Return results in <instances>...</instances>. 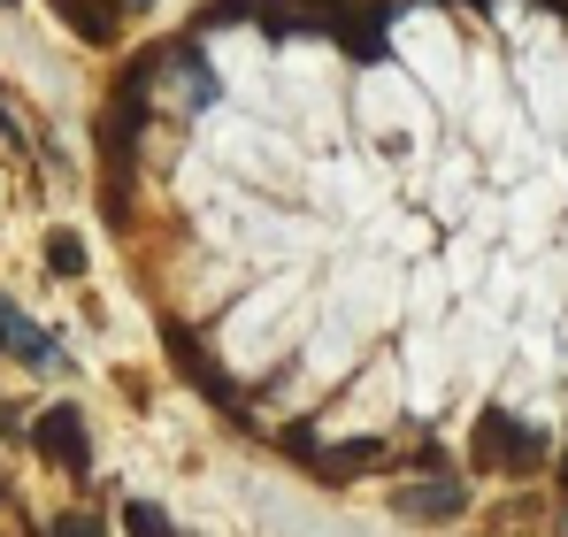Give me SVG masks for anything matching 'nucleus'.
I'll list each match as a JSON object with an SVG mask.
<instances>
[{
  "instance_id": "nucleus-5",
  "label": "nucleus",
  "mask_w": 568,
  "mask_h": 537,
  "mask_svg": "<svg viewBox=\"0 0 568 537\" xmlns=\"http://www.w3.org/2000/svg\"><path fill=\"white\" fill-rule=\"evenodd\" d=\"M331 31H338V47L362 54V62H377V54H384V16H369V8H338Z\"/></svg>"
},
{
  "instance_id": "nucleus-15",
  "label": "nucleus",
  "mask_w": 568,
  "mask_h": 537,
  "mask_svg": "<svg viewBox=\"0 0 568 537\" xmlns=\"http://www.w3.org/2000/svg\"><path fill=\"white\" fill-rule=\"evenodd\" d=\"M0 315H8V307H0Z\"/></svg>"
},
{
  "instance_id": "nucleus-12",
  "label": "nucleus",
  "mask_w": 568,
  "mask_h": 537,
  "mask_svg": "<svg viewBox=\"0 0 568 537\" xmlns=\"http://www.w3.org/2000/svg\"><path fill=\"white\" fill-rule=\"evenodd\" d=\"M0 507H8V484H0Z\"/></svg>"
},
{
  "instance_id": "nucleus-14",
  "label": "nucleus",
  "mask_w": 568,
  "mask_h": 537,
  "mask_svg": "<svg viewBox=\"0 0 568 537\" xmlns=\"http://www.w3.org/2000/svg\"><path fill=\"white\" fill-rule=\"evenodd\" d=\"M0 8H16V0H0Z\"/></svg>"
},
{
  "instance_id": "nucleus-3",
  "label": "nucleus",
  "mask_w": 568,
  "mask_h": 537,
  "mask_svg": "<svg viewBox=\"0 0 568 537\" xmlns=\"http://www.w3.org/2000/svg\"><path fill=\"white\" fill-rule=\"evenodd\" d=\"M162 338H170V354H178V368H185L192 384H200V392H207V399H223V407H231V384H223V368H215V361H207V346H200V338H192L185 323H170V331H162Z\"/></svg>"
},
{
  "instance_id": "nucleus-2",
  "label": "nucleus",
  "mask_w": 568,
  "mask_h": 537,
  "mask_svg": "<svg viewBox=\"0 0 568 537\" xmlns=\"http://www.w3.org/2000/svg\"><path fill=\"white\" fill-rule=\"evenodd\" d=\"M476 460H507V468H530V460H538V430H523V423L491 415V423L476 430Z\"/></svg>"
},
{
  "instance_id": "nucleus-8",
  "label": "nucleus",
  "mask_w": 568,
  "mask_h": 537,
  "mask_svg": "<svg viewBox=\"0 0 568 537\" xmlns=\"http://www.w3.org/2000/svg\"><path fill=\"white\" fill-rule=\"evenodd\" d=\"M47 268L54 276H85V239L78 231H47Z\"/></svg>"
},
{
  "instance_id": "nucleus-9",
  "label": "nucleus",
  "mask_w": 568,
  "mask_h": 537,
  "mask_svg": "<svg viewBox=\"0 0 568 537\" xmlns=\"http://www.w3.org/2000/svg\"><path fill=\"white\" fill-rule=\"evenodd\" d=\"M123 530H131V537H178V530H170V515H162L154 499H123Z\"/></svg>"
},
{
  "instance_id": "nucleus-4",
  "label": "nucleus",
  "mask_w": 568,
  "mask_h": 537,
  "mask_svg": "<svg viewBox=\"0 0 568 537\" xmlns=\"http://www.w3.org/2000/svg\"><path fill=\"white\" fill-rule=\"evenodd\" d=\"M307 460H315V476H323V484H346V476L377 468V460H384V446H377V438H354V446H315Z\"/></svg>"
},
{
  "instance_id": "nucleus-13",
  "label": "nucleus",
  "mask_w": 568,
  "mask_h": 537,
  "mask_svg": "<svg viewBox=\"0 0 568 537\" xmlns=\"http://www.w3.org/2000/svg\"><path fill=\"white\" fill-rule=\"evenodd\" d=\"M131 8H146V0H131Z\"/></svg>"
},
{
  "instance_id": "nucleus-10",
  "label": "nucleus",
  "mask_w": 568,
  "mask_h": 537,
  "mask_svg": "<svg viewBox=\"0 0 568 537\" xmlns=\"http://www.w3.org/2000/svg\"><path fill=\"white\" fill-rule=\"evenodd\" d=\"M239 16H262V0H207V8H200L207 31H215V23H239Z\"/></svg>"
},
{
  "instance_id": "nucleus-6",
  "label": "nucleus",
  "mask_w": 568,
  "mask_h": 537,
  "mask_svg": "<svg viewBox=\"0 0 568 537\" xmlns=\"http://www.w3.org/2000/svg\"><path fill=\"white\" fill-rule=\"evenodd\" d=\"M54 16H62L85 47H108V39H115V8H108V0H54Z\"/></svg>"
},
{
  "instance_id": "nucleus-1",
  "label": "nucleus",
  "mask_w": 568,
  "mask_h": 537,
  "mask_svg": "<svg viewBox=\"0 0 568 537\" xmlns=\"http://www.w3.org/2000/svg\"><path fill=\"white\" fill-rule=\"evenodd\" d=\"M31 446L47 453L54 468H70V476H85L93 468V438H85V415L62 399V407H47L39 423H31Z\"/></svg>"
},
{
  "instance_id": "nucleus-7",
  "label": "nucleus",
  "mask_w": 568,
  "mask_h": 537,
  "mask_svg": "<svg viewBox=\"0 0 568 537\" xmlns=\"http://www.w3.org/2000/svg\"><path fill=\"white\" fill-rule=\"evenodd\" d=\"M469 492L462 484H423V492H399V515H462Z\"/></svg>"
},
{
  "instance_id": "nucleus-11",
  "label": "nucleus",
  "mask_w": 568,
  "mask_h": 537,
  "mask_svg": "<svg viewBox=\"0 0 568 537\" xmlns=\"http://www.w3.org/2000/svg\"><path fill=\"white\" fill-rule=\"evenodd\" d=\"M54 537H108V530H100L93 515H62V523H54Z\"/></svg>"
}]
</instances>
